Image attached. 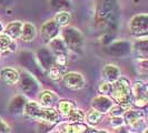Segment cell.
Segmentation results:
<instances>
[{"label": "cell", "instance_id": "6da1fadb", "mask_svg": "<svg viewBox=\"0 0 148 133\" xmlns=\"http://www.w3.org/2000/svg\"><path fill=\"white\" fill-rule=\"evenodd\" d=\"M22 114L28 119L39 121L42 123L52 124L58 122L60 115L55 108H44L37 101L28 100L22 108Z\"/></svg>", "mask_w": 148, "mask_h": 133}, {"label": "cell", "instance_id": "7a4b0ae2", "mask_svg": "<svg viewBox=\"0 0 148 133\" xmlns=\"http://www.w3.org/2000/svg\"><path fill=\"white\" fill-rule=\"evenodd\" d=\"M109 98L115 104H118L124 109H129L133 105L132 83L126 77H120L117 81L111 83V91Z\"/></svg>", "mask_w": 148, "mask_h": 133}, {"label": "cell", "instance_id": "3957f363", "mask_svg": "<svg viewBox=\"0 0 148 133\" xmlns=\"http://www.w3.org/2000/svg\"><path fill=\"white\" fill-rule=\"evenodd\" d=\"M60 37L64 40V42L67 45L69 51H82L84 44H85V39H84V36L80 32V30H78L75 27H69L68 26V27H65L62 29Z\"/></svg>", "mask_w": 148, "mask_h": 133}, {"label": "cell", "instance_id": "277c9868", "mask_svg": "<svg viewBox=\"0 0 148 133\" xmlns=\"http://www.w3.org/2000/svg\"><path fill=\"white\" fill-rule=\"evenodd\" d=\"M128 29L130 35L136 40L147 39L148 36V15L147 14H137L133 16L129 20Z\"/></svg>", "mask_w": 148, "mask_h": 133}, {"label": "cell", "instance_id": "5b68a950", "mask_svg": "<svg viewBox=\"0 0 148 133\" xmlns=\"http://www.w3.org/2000/svg\"><path fill=\"white\" fill-rule=\"evenodd\" d=\"M133 105L137 109H141L147 105L148 102V87L147 83L141 80H137L132 84Z\"/></svg>", "mask_w": 148, "mask_h": 133}, {"label": "cell", "instance_id": "8992f818", "mask_svg": "<svg viewBox=\"0 0 148 133\" xmlns=\"http://www.w3.org/2000/svg\"><path fill=\"white\" fill-rule=\"evenodd\" d=\"M64 86L67 89L70 90H82L86 87V79L84 77V74L77 71H69L64 74V77L61 78Z\"/></svg>", "mask_w": 148, "mask_h": 133}, {"label": "cell", "instance_id": "52a82bcc", "mask_svg": "<svg viewBox=\"0 0 148 133\" xmlns=\"http://www.w3.org/2000/svg\"><path fill=\"white\" fill-rule=\"evenodd\" d=\"M60 29H61V28H60L59 26L53 21L52 19H48L47 21H45L44 23L41 24L39 32H40L41 38L48 43L49 41H51L52 39L59 37L60 32H61Z\"/></svg>", "mask_w": 148, "mask_h": 133}, {"label": "cell", "instance_id": "ba28073f", "mask_svg": "<svg viewBox=\"0 0 148 133\" xmlns=\"http://www.w3.org/2000/svg\"><path fill=\"white\" fill-rule=\"evenodd\" d=\"M114 101L111 100L109 96H101V94H98V96H94L90 101V107L92 110L97 111L101 114H107L108 111L110 110V108L114 105Z\"/></svg>", "mask_w": 148, "mask_h": 133}, {"label": "cell", "instance_id": "9c48e42d", "mask_svg": "<svg viewBox=\"0 0 148 133\" xmlns=\"http://www.w3.org/2000/svg\"><path fill=\"white\" fill-rule=\"evenodd\" d=\"M145 119V113L140 109H133L129 108L126 109V111L123 114V120H124V124L128 128H132L135 124H137L138 122H140L141 120Z\"/></svg>", "mask_w": 148, "mask_h": 133}, {"label": "cell", "instance_id": "30bf717a", "mask_svg": "<svg viewBox=\"0 0 148 133\" xmlns=\"http://www.w3.org/2000/svg\"><path fill=\"white\" fill-rule=\"evenodd\" d=\"M0 80L7 86H14L20 81V73L15 68L6 66L0 70Z\"/></svg>", "mask_w": 148, "mask_h": 133}, {"label": "cell", "instance_id": "8fae6325", "mask_svg": "<svg viewBox=\"0 0 148 133\" xmlns=\"http://www.w3.org/2000/svg\"><path fill=\"white\" fill-rule=\"evenodd\" d=\"M59 101V96L51 90H42L38 94L37 102L44 108H53Z\"/></svg>", "mask_w": 148, "mask_h": 133}, {"label": "cell", "instance_id": "7c38bea8", "mask_svg": "<svg viewBox=\"0 0 148 133\" xmlns=\"http://www.w3.org/2000/svg\"><path fill=\"white\" fill-rule=\"evenodd\" d=\"M121 77V71L119 69L118 66L114 64V63H108L104 66V69L101 70V78L103 81L114 83L117 81L119 78Z\"/></svg>", "mask_w": 148, "mask_h": 133}, {"label": "cell", "instance_id": "4fadbf2b", "mask_svg": "<svg viewBox=\"0 0 148 133\" xmlns=\"http://www.w3.org/2000/svg\"><path fill=\"white\" fill-rule=\"evenodd\" d=\"M48 50L50 51V53L53 57H57V56H67L68 57V53H69L67 45L65 44L64 40L61 39L60 36L48 42Z\"/></svg>", "mask_w": 148, "mask_h": 133}, {"label": "cell", "instance_id": "5bb4252c", "mask_svg": "<svg viewBox=\"0 0 148 133\" xmlns=\"http://www.w3.org/2000/svg\"><path fill=\"white\" fill-rule=\"evenodd\" d=\"M37 28L36 26L30 21L22 22V29H21V35L19 40H21L22 42H26V43H29L32 42L36 37H37Z\"/></svg>", "mask_w": 148, "mask_h": 133}, {"label": "cell", "instance_id": "9a60e30c", "mask_svg": "<svg viewBox=\"0 0 148 133\" xmlns=\"http://www.w3.org/2000/svg\"><path fill=\"white\" fill-rule=\"evenodd\" d=\"M22 29V21L20 20H14V21L8 22L7 24L3 27V33L7 35L9 38H11L12 40H19L20 35H21Z\"/></svg>", "mask_w": 148, "mask_h": 133}, {"label": "cell", "instance_id": "2e32d148", "mask_svg": "<svg viewBox=\"0 0 148 133\" xmlns=\"http://www.w3.org/2000/svg\"><path fill=\"white\" fill-rule=\"evenodd\" d=\"M17 51V41L9 38L3 32L0 33V56Z\"/></svg>", "mask_w": 148, "mask_h": 133}, {"label": "cell", "instance_id": "e0dca14e", "mask_svg": "<svg viewBox=\"0 0 148 133\" xmlns=\"http://www.w3.org/2000/svg\"><path fill=\"white\" fill-rule=\"evenodd\" d=\"M133 52L136 56L137 60L147 59L148 56V42L147 39L136 40L133 43Z\"/></svg>", "mask_w": 148, "mask_h": 133}, {"label": "cell", "instance_id": "ac0fdd59", "mask_svg": "<svg viewBox=\"0 0 148 133\" xmlns=\"http://www.w3.org/2000/svg\"><path fill=\"white\" fill-rule=\"evenodd\" d=\"M77 108V105L73 100H68V99H64V100H59L58 103L56 104V111L58 112V114L66 118L67 115H69L71 113V111L75 110Z\"/></svg>", "mask_w": 148, "mask_h": 133}, {"label": "cell", "instance_id": "d6986e66", "mask_svg": "<svg viewBox=\"0 0 148 133\" xmlns=\"http://www.w3.org/2000/svg\"><path fill=\"white\" fill-rule=\"evenodd\" d=\"M103 119H104V114L90 109L89 111L86 112L85 123H87V126H89V128H94V126H98L99 123H101Z\"/></svg>", "mask_w": 148, "mask_h": 133}, {"label": "cell", "instance_id": "ffe728a7", "mask_svg": "<svg viewBox=\"0 0 148 133\" xmlns=\"http://www.w3.org/2000/svg\"><path fill=\"white\" fill-rule=\"evenodd\" d=\"M71 12L69 10H66V11H59V12H56L52 20L56 22L60 28H65V27H68L69 23L71 22Z\"/></svg>", "mask_w": 148, "mask_h": 133}, {"label": "cell", "instance_id": "44dd1931", "mask_svg": "<svg viewBox=\"0 0 148 133\" xmlns=\"http://www.w3.org/2000/svg\"><path fill=\"white\" fill-rule=\"evenodd\" d=\"M85 117L86 112L79 108H76L71 111V113L66 117L67 123H85Z\"/></svg>", "mask_w": 148, "mask_h": 133}, {"label": "cell", "instance_id": "7402d4cb", "mask_svg": "<svg viewBox=\"0 0 148 133\" xmlns=\"http://www.w3.org/2000/svg\"><path fill=\"white\" fill-rule=\"evenodd\" d=\"M66 72V68H62V66H59L53 63L48 69V77L51 79L52 81H58V80H61V78L64 77V74Z\"/></svg>", "mask_w": 148, "mask_h": 133}, {"label": "cell", "instance_id": "603a6c76", "mask_svg": "<svg viewBox=\"0 0 148 133\" xmlns=\"http://www.w3.org/2000/svg\"><path fill=\"white\" fill-rule=\"evenodd\" d=\"M49 5L55 12L66 11L70 7V0H49Z\"/></svg>", "mask_w": 148, "mask_h": 133}, {"label": "cell", "instance_id": "cb8c5ba5", "mask_svg": "<svg viewBox=\"0 0 148 133\" xmlns=\"http://www.w3.org/2000/svg\"><path fill=\"white\" fill-rule=\"evenodd\" d=\"M125 111H126V109H124L123 107H120L118 104H114L110 108V110L108 111L107 114H108L110 118H121Z\"/></svg>", "mask_w": 148, "mask_h": 133}, {"label": "cell", "instance_id": "d4e9b609", "mask_svg": "<svg viewBox=\"0 0 148 133\" xmlns=\"http://www.w3.org/2000/svg\"><path fill=\"white\" fill-rule=\"evenodd\" d=\"M110 91H111V83L106 81H101L99 83V86H98V92H99V94L109 96Z\"/></svg>", "mask_w": 148, "mask_h": 133}, {"label": "cell", "instance_id": "484cf974", "mask_svg": "<svg viewBox=\"0 0 148 133\" xmlns=\"http://www.w3.org/2000/svg\"><path fill=\"white\" fill-rule=\"evenodd\" d=\"M138 62V71L139 73L145 75L147 73V59H139L137 60Z\"/></svg>", "mask_w": 148, "mask_h": 133}, {"label": "cell", "instance_id": "4316f807", "mask_svg": "<svg viewBox=\"0 0 148 133\" xmlns=\"http://www.w3.org/2000/svg\"><path fill=\"white\" fill-rule=\"evenodd\" d=\"M0 133H11V128L2 118H0Z\"/></svg>", "mask_w": 148, "mask_h": 133}, {"label": "cell", "instance_id": "83f0119b", "mask_svg": "<svg viewBox=\"0 0 148 133\" xmlns=\"http://www.w3.org/2000/svg\"><path fill=\"white\" fill-rule=\"evenodd\" d=\"M109 123H110V126L112 128V129L125 126V124H124L123 117H121V118H110V122H109Z\"/></svg>", "mask_w": 148, "mask_h": 133}, {"label": "cell", "instance_id": "f1b7e54d", "mask_svg": "<svg viewBox=\"0 0 148 133\" xmlns=\"http://www.w3.org/2000/svg\"><path fill=\"white\" fill-rule=\"evenodd\" d=\"M130 131L127 129V126H119V128H115L112 129V131L110 133H129Z\"/></svg>", "mask_w": 148, "mask_h": 133}, {"label": "cell", "instance_id": "f546056e", "mask_svg": "<svg viewBox=\"0 0 148 133\" xmlns=\"http://www.w3.org/2000/svg\"><path fill=\"white\" fill-rule=\"evenodd\" d=\"M92 133H110V132L107 131V130H95Z\"/></svg>", "mask_w": 148, "mask_h": 133}, {"label": "cell", "instance_id": "4dcf8cb0", "mask_svg": "<svg viewBox=\"0 0 148 133\" xmlns=\"http://www.w3.org/2000/svg\"><path fill=\"white\" fill-rule=\"evenodd\" d=\"M3 27H5V26H3V24H2V22L0 21V33H1V32H2V31H3Z\"/></svg>", "mask_w": 148, "mask_h": 133}, {"label": "cell", "instance_id": "1f68e13d", "mask_svg": "<svg viewBox=\"0 0 148 133\" xmlns=\"http://www.w3.org/2000/svg\"><path fill=\"white\" fill-rule=\"evenodd\" d=\"M6 1H7V0H0V7H2V6L6 3Z\"/></svg>", "mask_w": 148, "mask_h": 133}, {"label": "cell", "instance_id": "d6a6232c", "mask_svg": "<svg viewBox=\"0 0 148 133\" xmlns=\"http://www.w3.org/2000/svg\"><path fill=\"white\" fill-rule=\"evenodd\" d=\"M129 133H133V132H129Z\"/></svg>", "mask_w": 148, "mask_h": 133}, {"label": "cell", "instance_id": "836d02e7", "mask_svg": "<svg viewBox=\"0 0 148 133\" xmlns=\"http://www.w3.org/2000/svg\"><path fill=\"white\" fill-rule=\"evenodd\" d=\"M0 57H1V56H0Z\"/></svg>", "mask_w": 148, "mask_h": 133}]
</instances>
